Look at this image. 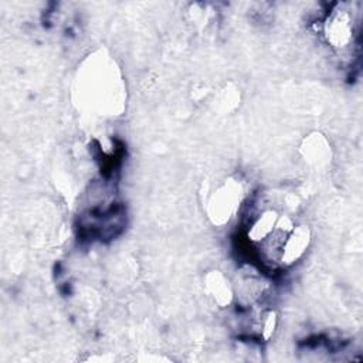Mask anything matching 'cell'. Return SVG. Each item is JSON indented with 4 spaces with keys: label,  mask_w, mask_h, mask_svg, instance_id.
<instances>
[{
    "label": "cell",
    "mask_w": 363,
    "mask_h": 363,
    "mask_svg": "<svg viewBox=\"0 0 363 363\" xmlns=\"http://www.w3.org/2000/svg\"><path fill=\"white\" fill-rule=\"evenodd\" d=\"M325 38L328 44L337 50L343 51L353 44L354 40V20L349 10H333L325 20L323 26Z\"/></svg>",
    "instance_id": "cell-1"
},
{
    "label": "cell",
    "mask_w": 363,
    "mask_h": 363,
    "mask_svg": "<svg viewBox=\"0 0 363 363\" xmlns=\"http://www.w3.org/2000/svg\"><path fill=\"white\" fill-rule=\"evenodd\" d=\"M241 187L235 182L221 186L208 201V214L216 224H223L230 220L237 206H240Z\"/></svg>",
    "instance_id": "cell-2"
},
{
    "label": "cell",
    "mask_w": 363,
    "mask_h": 363,
    "mask_svg": "<svg viewBox=\"0 0 363 363\" xmlns=\"http://www.w3.org/2000/svg\"><path fill=\"white\" fill-rule=\"evenodd\" d=\"M309 242H311L309 228L303 224L294 225L282 244L278 264L291 265L296 262L306 252Z\"/></svg>",
    "instance_id": "cell-3"
},
{
    "label": "cell",
    "mask_w": 363,
    "mask_h": 363,
    "mask_svg": "<svg viewBox=\"0 0 363 363\" xmlns=\"http://www.w3.org/2000/svg\"><path fill=\"white\" fill-rule=\"evenodd\" d=\"M207 292H208V296H211L214 302L220 306L228 305L233 298V292L228 285V281L217 271L207 281Z\"/></svg>",
    "instance_id": "cell-4"
}]
</instances>
